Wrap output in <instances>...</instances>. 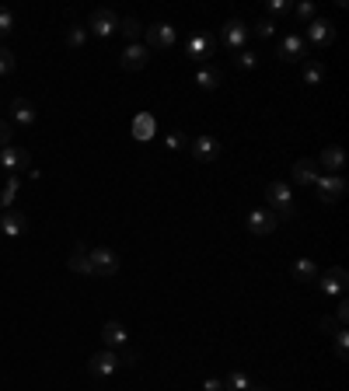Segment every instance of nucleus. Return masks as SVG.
I'll return each mask as SVG.
<instances>
[{"label":"nucleus","instance_id":"obj_43","mask_svg":"<svg viewBox=\"0 0 349 391\" xmlns=\"http://www.w3.org/2000/svg\"><path fill=\"white\" fill-rule=\"evenodd\" d=\"M0 213H4V199H0Z\"/></svg>","mask_w":349,"mask_h":391},{"label":"nucleus","instance_id":"obj_1","mask_svg":"<svg viewBox=\"0 0 349 391\" xmlns=\"http://www.w3.org/2000/svg\"><path fill=\"white\" fill-rule=\"evenodd\" d=\"M265 199H269V213L276 220H293L297 206H293V189L286 182H269L265 185Z\"/></svg>","mask_w":349,"mask_h":391},{"label":"nucleus","instance_id":"obj_20","mask_svg":"<svg viewBox=\"0 0 349 391\" xmlns=\"http://www.w3.org/2000/svg\"><path fill=\"white\" fill-rule=\"evenodd\" d=\"M318 175H321V168H318V161H311V158H300V161L293 164V182H297V185H314Z\"/></svg>","mask_w":349,"mask_h":391},{"label":"nucleus","instance_id":"obj_34","mask_svg":"<svg viewBox=\"0 0 349 391\" xmlns=\"http://www.w3.org/2000/svg\"><path fill=\"white\" fill-rule=\"evenodd\" d=\"M265 11L272 15V22L279 18V15H290L293 11V4H290V0H265Z\"/></svg>","mask_w":349,"mask_h":391},{"label":"nucleus","instance_id":"obj_24","mask_svg":"<svg viewBox=\"0 0 349 391\" xmlns=\"http://www.w3.org/2000/svg\"><path fill=\"white\" fill-rule=\"evenodd\" d=\"M325 74H328V70H325L321 60H304V84H307V88H318V84L325 81Z\"/></svg>","mask_w":349,"mask_h":391},{"label":"nucleus","instance_id":"obj_25","mask_svg":"<svg viewBox=\"0 0 349 391\" xmlns=\"http://www.w3.org/2000/svg\"><path fill=\"white\" fill-rule=\"evenodd\" d=\"M293 279L314 283V279H318V266H314L311 259H297V262H293Z\"/></svg>","mask_w":349,"mask_h":391},{"label":"nucleus","instance_id":"obj_30","mask_svg":"<svg viewBox=\"0 0 349 391\" xmlns=\"http://www.w3.org/2000/svg\"><path fill=\"white\" fill-rule=\"evenodd\" d=\"M234 63H238L241 70H255V67H258V53H251V49H241V53H234Z\"/></svg>","mask_w":349,"mask_h":391},{"label":"nucleus","instance_id":"obj_3","mask_svg":"<svg viewBox=\"0 0 349 391\" xmlns=\"http://www.w3.org/2000/svg\"><path fill=\"white\" fill-rule=\"evenodd\" d=\"M248 36H251V29H248L241 18H231V22L220 29V43H224V49H231V53H241L245 43H248Z\"/></svg>","mask_w":349,"mask_h":391},{"label":"nucleus","instance_id":"obj_9","mask_svg":"<svg viewBox=\"0 0 349 391\" xmlns=\"http://www.w3.org/2000/svg\"><path fill=\"white\" fill-rule=\"evenodd\" d=\"M307 39H311L318 49H328V46L335 43V25H332L328 18H314V22L307 25Z\"/></svg>","mask_w":349,"mask_h":391},{"label":"nucleus","instance_id":"obj_33","mask_svg":"<svg viewBox=\"0 0 349 391\" xmlns=\"http://www.w3.org/2000/svg\"><path fill=\"white\" fill-rule=\"evenodd\" d=\"M293 15H297L300 25H311L314 22V4H311V0H300V4L293 8Z\"/></svg>","mask_w":349,"mask_h":391},{"label":"nucleus","instance_id":"obj_28","mask_svg":"<svg viewBox=\"0 0 349 391\" xmlns=\"http://www.w3.org/2000/svg\"><path fill=\"white\" fill-rule=\"evenodd\" d=\"M119 32H123L130 43H137V39L144 36V25H140L137 18H123V22H119Z\"/></svg>","mask_w":349,"mask_h":391},{"label":"nucleus","instance_id":"obj_15","mask_svg":"<svg viewBox=\"0 0 349 391\" xmlns=\"http://www.w3.org/2000/svg\"><path fill=\"white\" fill-rule=\"evenodd\" d=\"M130 133H133V140L147 144V140H154V133H157V119H154L150 112H140V116H133V126H130Z\"/></svg>","mask_w":349,"mask_h":391},{"label":"nucleus","instance_id":"obj_23","mask_svg":"<svg viewBox=\"0 0 349 391\" xmlns=\"http://www.w3.org/2000/svg\"><path fill=\"white\" fill-rule=\"evenodd\" d=\"M196 84H199L203 91H217V88L224 84V74H220L217 67H199V70H196Z\"/></svg>","mask_w":349,"mask_h":391},{"label":"nucleus","instance_id":"obj_17","mask_svg":"<svg viewBox=\"0 0 349 391\" xmlns=\"http://www.w3.org/2000/svg\"><path fill=\"white\" fill-rule=\"evenodd\" d=\"M325 293H342L346 290V269L342 266H332L328 273H318V279H314Z\"/></svg>","mask_w":349,"mask_h":391},{"label":"nucleus","instance_id":"obj_26","mask_svg":"<svg viewBox=\"0 0 349 391\" xmlns=\"http://www.w3.org/2000/svg\"><path fill=\"white\" fill-rule=\"evenodd\" d=\"M84 43H88V29L84 25H70L67 29V46L70 49H84Z\"/></svg>","mask_w":349,"mask_h":391},{"label":"nucleus","instance_id":"obj_11","mask_svg":"<svg viewBox=\"0 0 349 391\" xmlns=\"http://www.w3.org/2000/svg\"><path fill=\"white\" fill-rule=\"evenodd\" d=\"M144 32H147L150 49H171V46H175V29H171L168 22H157V25H150V29H144Z\"/></svg>","mask_w":349,"mask_h":391},{"label":"nucleus","instance_id":"obj_18","mask_svg":"<svg viewBox=\"0 0 349 391\" xmlns=\"http://www.w3.org/2000/svg\"><path fill=\"white\" fill-rule=\"evenodd\" d=\"M185 56L196 60V63H203L206 56H213V39H210V36H192V39L185 43Z\"/></svg>","mask_w":349,"mask_h":391},{"label":"nucleus","instance_id":"obj_35","mask_svg":"<svg viewBox=\"0 0 349 391\" xmlns=\"http://www.w3.org/2000/svg\"><path fill=\"white\" fill-rule=\"evenodd\" d=\"M251 32H255L258 39H272V36H276V22H272V18H262V22H258Z\"/></svg>","mask_w":349,"mask_h":391},{"label":"nucleus","instance_id":"obj_13","mask_svg":"<svg viewBox=\"0 0 349 391\" xmlns=\"http://www.w3.org/2000/svg\"><path fill=\"white\" fill-rule=\"evenodd\" d=\"M0 231H4L8 238H22V234L29 231V220H25V213L8 206L4 213H0Z\"/></svg>","mask_w":349,"mask_h":391},{"label":"nucleus","instance_id":"obj_12","mask_svg":"<svg viewBox=\"0 0 349 391\" xmlns=\"http://www.w3.org/2000/svg\"><path fill=\"white\" fill-rule=\"evenodd\" d=\"M147 60H150V49H147V46H140V43H130V46L123 49V56H119L123 70H144V67H147Z\"/></svg>","mask_w":349,"mask_h":391},{"label":"nucleus","instance_id":"obj_39","mask_svg":"<svg viewBox=\"0 0 349 391\" xmlns=\"http://www.w3.org/2000/svg\"><path fill=\"white\" fill-rule=\"evenodd\" d=\"M15 140V133H11V123H4V119H0V147H8Z\"/></svg>","mask_w":349,"mask_h":391},{"label":"nucleus","instance_id":"obj_36","mask_svg":"<svg viewBox=\"0 0 349 391\" xmlns=\"http://www.w3.org/2000/svg\"><path fill=\"white\" fill-rule=\"evenodd\" d=\"M346 321H349V300H346V297H339V304H335V325H339V328H346Z\"/></svg>","mask_w":349,"mask_h":391},{"label":"nucleus","instance_id":"obj_37","mask_svg":"<svg viewBox=\"0 0 349 391\" xmlns=\"http://www.w3.org/2000/svg\"><path fill=\"white\" fill-rule=\"evenodd\" d=\"M15 196H18V175H11V178H8V189H4V196H0V199H4V206H11V203H15Z\"/></svg>","mask_w":349,"mask_h":391},{"label":"nucleus","instance_id":"obj_38","mask_svg":"<svg viewBox=\"0 0 349 391\" xmlns=\"http://www.w3.org/2000/svg\"><path fill=\"white\" fill-rule=\"evenodd\" d=\"M164 144H168L171 151H182L189 140H185V133H178V130H175V133H168V140H164Z\"/></svg>","mask_w":349,"mask_h":391},{"label":"nucleus","instance_id":"obj_27","mask_svg":"<svg viewBox=\"0 0 349 391\" xmlns=\"http://www.w3.org/2000/svg\"><path fill=\"white\" fill-rule=\"evenodd\" d=\"M15 25H18L15 11H11V8H4V4H0V39H8V36L15 32Z\"/></svg>","mask_w":349,"mask_h":391},{"label":"nucleus","instance_id":"obj_8","mask_svg":"<svg viewBox=\"0 0 349 391\" xmlns=\"http://www.w3.org/2000/svg\"><path fill=\"white\" fill-rule=\"evenodd\" d=\"M88 370H91L95 377H112V374L119 370V353H116V349H98V353L88 360Z\"/></svg>","mask_w":349,"mask_h":391},{"label":"nucleus","instance_id":"obj_21","mask_svg":"<svg viewBox=\"0 0 349 391\" xmlns=\"http://www.w3.org/2000/svg\"><path fill=\"white\" fill-rule=\"evenodd\" d=\"M11 119L22 123V126H36L39 112H36V105H32L29 98H15V102H11Z\"/></svg>","mask_w":349,"mask_h":391},{"label":"nucleus","instance_id":"obj_6","mask_svg":"<svg viewBox=\"0 0 349 391\" xmlns=\"http://www.w3.org/2000/svg\"><path fill=\"white\" fill-rule=\"evenodd\" d=\"M279 60L283 63H304L307 60V39L300 32H290L283 43H279Z\"/></svg>","mask_w":349,"mask_h":391},{"label":"nucleus","instance_id":"obj_7","mask_svg":"<svg viewBox=\"0 0 349 391\" xmlns=\"http://www.w3.org/2000/svg\"><path fill=\"white\" fill-rule=\"evenodd\" d=\"M88 32H95L98 39H109V36H116V32H119V18H116V11H109V8H98V11L91 15V25H88Z\"/></svg>","mask_w":349,"mask_h":391},{"label":"nucleus","instance_id":"obj_10","mask_svg":"<svg viewBox=\"0 0 349 391\" xmlns=\"http://www.w3.org/2000/svg\"><path fill=\"white\" fill-rule=\"evenodd\" d=\"M189 151H192V158H196L199 164H213V161L220 158V140H217V137H196Z\"/></svg>","mask_w":349,"mask_h":391},{"label":"nucleus","instance_id":"obj_42","mask_svg":"<svg viewBox=\"0 0 349 391\" xmlns=\"http://www.w3.org/2000/svg\"><path fill=\"white\" fill-rule=\"evenodd\" d=\"M248 391H269V388H262V384H251V388H248Z\"/></svg>","mask_w":349,"mask_h":391},{"label":"nucleus","instance_id":"obj_5","mask_svg":"<svg viewBox=\"0 0 349 391\" xmlns=\"http://www.w3.org/2000/svg\"><path fill=\"white\" fill-rule=\"evenodd\" d=\"M314 189H318V199L332 206V203H339L346 196V178L342 175H318Z\"/></svg>","mask_w":349,"mask_h":391},{"label":"nucleus","instance_id":"obj_19","mask_svg":"<svg viewBox=\"0 0 349 391\" xmlns=\"http://www.w3.org/2000/svg\"><path fill=\"white\" fill-rule=\"evenodd\" d=\"M342 164H346V154H342V147H335V144H328V147L321 151V158H318V168H325V175H339Z\"/></svg>","mask_w":349,"mask_h":391},{"label":"nucleus","instance_id":"obj_40","mask_svg":"<svg viewBox=\"0 0 349 391\" xmlns=\"http://www.w3.org/2000/svg\"><path fill=\"white\" fill-rule=\"evenodd\" d=\"M335 328H339V325H335V318H328V314H325V318H321V332H328V335H332Z\"/></svg>","mask_w":349,"mask_h":391},{"label":"nucleus","instance_id":"obj_31","mask_svg":"<svg viewBox=\"0 0 349 391\" xmlns=\"http://www.w3.org/2000/svg\"><path fill=\"white\" fill-rule=\"evenodd\" d=\"M224 388H227V391H248V388H251V381H248L241 370H234V374L224 381Z\"/></svg>","mask_w":349,"mask_h":391},{"label":"nucleus","instance_id":"obj_32","mask_svg":"<svg viewBox=\"0 0 349 391\" xmlns=\"http://www.w3.org/2000/svg\"><path fill=\"white\" fill-rule=\"evenodd\" d=\"M15 53L8 49V46H0V77H8V74H15Z\"/></svg>","mask_w":349,"mask_h":391},{"label":"nucleus","instance_id":"obj_16","mask_svg":"<svg viewBox=\"0 0 349 391\" xmlns=\"http://www.w3.org/2000/svg\"><path fill=\"white\" fill-rule=\"evenodd\" d=\"M276 224H279V220H276L269 210H251V213H248V220H245V227H248L251 234H272V231H276Z\"/></svg>","mask_w":349,"mask_h":391},{"label":"nucleus","instance_id":"obj_22","mask_svg":"<svg viewBox=\"0 0 349 391\" xmlns=\"http://www.w3.org/2000/svg\"><path fill=\"white\" fill-rule=\"evenodd\" d=\"M102 339H105V349H123L130 342V332L119 325V321H105L102 328Z\"/></svg>","mask_w":349,"mask_h":391},{"label":"nucleus","instance_id":"obj_4","mask_svg":"<svg viewBox=\"0 0 349 391\" xmlns=\"http://www.w3.org/2000/svg\"><path fill=\"white\" fill-rule=\"evenodd\" d=\"M32 164V154L18 144H8V147H0V168H4L8 175H18L22 168Z\"/></svg>","mask_w":349,"mask_h":391},{"label":"nucleus","instance_id":"obj_29","mask_svg":"<svg viewBox=\"0 0 349 391\" xmlns=\"http://www.w3.org/2000/svg\"><path fill=\"white\" fill-rule=\"evenodd\" d=\"M332 342H335V356L346 360V356H349V332H346V328H335V332H332Z\"/></svg>","mask_w":349,"mask_h":391},{"label":"nucleus","instance_id":"obj_2","mask_svg":"<svg viewBox=\"0 0 349 391\" xmlns=\"http://www.w3.org/2000/svg\"><path fill=\"white\" fill-rule=\"evenodd\" d=\"M91 255V269H95V279H112L119 269H123V262H119V255L112 252V248H91L88 252Z\"/></svg>","mask_w":349,"mask_h":391},{"label":"nucleus","instance_id":"obj_41","mask_svg":"<svg viewBox=\"0 0 349 391\" xmlns=\"http://www.w3.org/2000/svg\"><path fill=\"white\" fill-rule=\"evenodd\" d=\"M203 388H206V391H224V381H217V377H210V381H206Z\"/></svg>","mask_w":349,"mask_h":391},{"label":"nucleus","instance_id":"obj_14","mask_svg":"<svg viewBox=\"0 0 349 391\" xmlns=\"http://www.w3.org/2000/svg\"><path fill=\"white\" fill-rule=\"evenodd\" d=\"M91 248L77 238V245H74V252H70V259H67V266H70V273H81V276H95V269H91V255H88Z\"/></svg>","mask_w":349,"mask_h":391}]
</instances>
